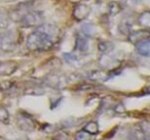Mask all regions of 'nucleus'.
<instances>
[{
  "instance_id": "9b49d317",
  "label": "nucleus",
  "mask_w": 150,
  "mask_h": 140,
  "mask_svg": "<svg viewBox=\"0 0 150 140\" xmlns=\"http://www.w3.org/2000/svg\"><path fill=\"white\" fill-rule=\"evenodd\" d=\"M110 77V74L109 73H106L104 70L102 71H94V72H91L90 75H88V78L93 81H107Z\"/></svg>"
},
{
  "instance_id": "39448f33",
  "label": "nucleus",
  "mask_w": 150,
  "mask_h": 140,
  "mask_svg": "<svg viewBox=\"0 0 150 140\" xmlns=\"http://www.w3.org/2000/svg\"><path fill=\"white\" fill-rule=\"evenodd\" d=\"M18 126L24 131H33L35 129V122L27 113H21L18 115Z\"/></svg>"
},
{
  "instance_id": "f03ea898",
  "label": "nucleus",
  "mask_w": 150,
  "mask_h": 140,
  "mask_svg": "<svg viewBox=\"0 0 150 140\" xmlns=\"http://www.w3.org/2000/svg\"><path fill=\"white\" fill-rule=\"evenodd\" d=\"M44 17L40 11H28L19 20V23L24 28H38L43 25Z\"/></svg>"
},
{
  "instance_id": "b1692460",
  "label": "nucleus",
  "mask_w": 150,
  "mask_h": 140,
  "mask_svg": "<svg viewBox=\"0 0 150 140\" xmlns=\"http://www.w3.org/2000/svg\"><path fill=\"white\" fill-rule=\"evenodd\" d=\"M0 140H7V139H5V138H1V137H0Z\"/></svg>"
},
{
  "instance_id": "f8f14e48",
  "label": "nucleus",
  "mask_w": 150,
  "mask_h": 140,
  "mask_svg": "<svg viewBox=\"0 0 150 140\" xmlns=\"http://www.w3.org/2000/svg\"><path fill=\"white\" fill-rule=\"evenodd\" d=\"M138 23L142 28L148 30L150 28V11H143L138 18Z\"/></svg>"
},
{
  "instance_id": "6e6552de",
  "label": "nucleus",
  "mask_w": 150,
  "mask_h": 140,
  "mask_svg": "<svg viewBox=\"0 0 150 140\" xmlns=\"http://www.w3.org/2000/svg\"><path fill=\"white\" fill-rule=\"evenodd\" d=\"M90 37L84 35L83 33H78L75 39V48L79 52H86L90 46Z\"/></svg>"
},
{
  "instance_id": "f3484780",
  "label": "nucleus",
  "mask_w": 150,
  "mask_h": 140,
  "mask_svg": "<svg viewBox=\"0 0 150 140\" xmlns=\"http://www.w3.org/2000/svg\"><path fill=\"white\" fill-rule=\"evenodd\" d=\"M108 10H109V13H110L111 15H115L122 10V7H121L120 4L117 3L116 1H111L108 5Z\"/></svg>"
},
{
  "instance_id": "20e7f679",
  "label": "nucleus",
  "mask_w": 150,
  "mask_h": 140,
  "mask_svg": "<svg viewBox=\"0 0 150 140\" xmlns=\"http://www.w3.org/2000/svg\"><path fill=\"white\" fill-rule=\"evenodd\" d=\"M99 64L104 71H114L118 66V60L114 56L110 55L109 53H102L99 58Z\"/></svg>"
},
{
  "instance_id": "6ab92c4d",
  "label": "nucleus",
  "mask_w": 150,
  "mask_h": 140,
  "mask_svg": "<svg viewBox=\"0 0 150 140\" xmlns=\"http://www.w3.org/2000/svg\"><path fill=\"white\" fill-rule=\"evenodd\" d=\"M93 136L94 135H91L90 133L81 130V131L77 132V134L75 136V140H92Z\"/></svg>"
},
{
  "instance_id": "7ed1b4c3",
  "label": "nucleus",
  "mask_w": 150,
  "mask_h": 140,
  "mask_svg": "<svg viewBox=\"0 0 150 140\" xmlns=\"http://www.w3.org/2000/svg\"><path fill=\"white\" fill-rule=\"evenodd\" d=\"M18 43L15 33L11 31H4L0 35V49L5 52L13 51Z\"/></svg>"
},
{
  "instance_id": "1a4fd4ad",
  "label": "nucleus",
  "mask_w": 150,
  "mask_h": 140,
  "mask_svg": "<svg viewBox=\"0 0 150 140\" xmlns=\"http://www.w3.org/2000/svg\"><path fill=\"white\" fill-rule=\"evenodd\" d=\"M18 70V64L13 62H0V76H11Z\"/></svg>"
},
{
  "instance_id": "ddd939ff",
  "label": "nucleus",
  "mask_w": 150,
  "mask_h": 140,
  "mask_svg": "<svg viewBox=\"0 0 150 140\" xmlns=\"http://www.w3.org/2000/svg\"><path fill=\"white\" fill-rule=\"evenodd\" d=\"M82 130L90 133L91 135H97L99 133V131H100V128H99V124L96 121H91L84 125Z\"/></svg>"
},
{
  "instance_id": "a211bd4d",
  "label": "nucleus",
  "mask_w": 150,
  "mask_h": 140,
  "mask_svg": "<svg viewBox=\"0 0 150 140\" xmlns=\"http://www.w3.org/2000/svg\"><path fill=\"white\" fill-rule=\"evenodd\" d=\"M9 15L0 11V29H6L9 25Z\"/></svg>"
},
{
  "instance_id": "f257e3e1",
  "label": "nucleus",
  "mask_w": 150,
  "mask_h": 140,
  "mask_svg": "<svg viewBox=\"0 0 150 140\" xmlns=\"http://www.w3.org/2000/svg\"><path fill=\"white\" fill-rule=\"evenodd\" d=\"M56 39L50 36L47 33L37 28V30L32 32L26 40V45L28 49L32 51H46L54 46Z\"/></svg>"
},
{
  "instance_id": "9d476101",
  "label": "nucleus",
  "mask_w": 150,
  "mask_h": 140,
  "mask_svg": "<svg viewBox=\"0 0 150 140\" xmlns=\"http://www.w3.org/2000/svg\"><path fill=\"white\" fill-rule=\"evenodd\" d=\"M136 49H137V52L140 54V55L146 56V57L149 56V54H150V40H149V38L136 44Z\"/></svg>"
},
{
  "instance_id": "2eb2a0df",
  "label": "nucleus",
  "mask_w": 150,
  "mask_h": 140,
  "mask_svg": "<svg viewBox=\"0 0 150 140\" xmlns=\"http://www.w3.org/2000/svg\"><path fill=\"white\" fill-rule=\"evenodd\" d=\"M148 136L145 135L140 127H135L132 130L131 133V140H148Z\"/></svg>"
},
{
  "instance_id": "0eeeda50",
  "label": "nucleus",
  "mask_w": 150,
  "mask_h": 140,
  "mask_svg": "<svg viewBox=\"0 0 150 140\" xmlns=\"http://www.w3.org/2000/svg\"><path fill=\"white\" fill-rule=\"evenodd\" d=\"M127 38H129V41L131 42V43L136 45V44L139 43V42L149 38V31L146 29L138 30V31H132L131 33L127 35Z\"/></svg>"
},
{
  "instance_id": "4468645a",
  "label": "nucleus",
  "mask_w": 150,
  "mask_h": 140,
  "mask_svg": "<svg viewBox=\"0 0 150 140\" xmlns=\"http://www.w3.org/2000/svg\"><path fill=\"white\" fill-rule=\"evenodd\" d=\"M46 83L50 85V87H54V88H60L63 86V79L60 76H56V75H50L48 78H46Z\"/></svg>"
},
{
  "instance_id": "dca6fc26",
  "label": "nucleus",
  "mask_w": 150,
  "mask_h": 140,
  "mask_svg": "<svg viewBox=\"0 0 150 140\" xmlns=\"http://www.w3.org/2000/svg\"><path fill=\"white\" fill-rule=\"evenodd\" d=\"M98 48L102 53H109L113 50L114 45L110 41H101L98 45Z\"/></svg>"
},
{
  "instance_id": "412c9836",
  "label": "nucleus",
  "mask_w": 150,
  "mask_h": 140,
  "mask_svg": "<svg viewBox=\"0 0 150 140\" xmlns=\"http://www.w3.org/2000/svg\"><path fill=\"white\" fill-rule=\"evenodd\" d=\"M13 83L11 82V81H3L2 83H0V90H8V89H11V87H13Z\"/></svg>"
},
{
  "instance_id": "4be33fe9",
  "label": "nucleus",
  "mask_w": 150,
  "mask_h": 140,
  "mask_svg": "<svg viewBox=\"0 0 150 140\" xmlns=\"http://www.w3.org/2000/svg\"><path fill=\"white\" fill-rule=\"evenodd\" d=\"M142 129V131L145 133V135L146 136H148L149 137V129H150V125H149V123L148 122H142L141 123V127H140Z\"/></svg>"
},
{
  "instance_id": "5701e85b",
  "label": "nucleus",
  "mask_w": 150,
  "mask_h": 140,
  "mask_svg": "<svg viewBox=\"0 0 150 140\" xmlns=\"http://www.w3.org/2000/svg\"><path fill=\"white\" fill-rule=\"evenodd\" d=\"M114 111L115 113H125V106L123 105V103H117L116 105L114 106Z\"/></svg>"
},
{
  "instance_id": "aec40b11",
  "label": "nucleus",
  "mask_w": 150,
  "mask_h": 140,
  "mask_svg": "<svg viewBox=\"0 0 150 140\" xmlns=\"http://www.w3.org/2000/svg\"><path fill=\"white\" fill-rule=\"evenodd\" d=\"M9 119V113L5 107L0 106V122L3 123H7Z\"/></svg>"
},
{
  "instance_id": "423d86ee",
  "label": "nucleus",
  "mask_w": 150,
  "mask_h": 140,
  "mask_svg": "<svg viewBox=\"0 0 150 140\" xmlns=\"http://www.w3.org/2000/svg\"><path fill=\"white\" fill-rule=\"evenodd\" d=\"M91 7L88 5L84 4V3H80L77 4L73 9V17L77 22H82L88 17L91 13Z\"/></svg>"
}]
</instances>
